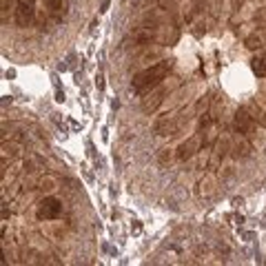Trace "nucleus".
Here are the masks:
<instances>
[{"instance_id": "4", "label": "nucleus", "mask_w": 266, "mask_h": 266, "mask_svg": "<svg viewBox=\"0 0 266 266\" xmlns=\"http://www.w3.org/2000/svg\"><path fill=\"white\" fill-rule=\"evenodd\" d=\"M156 40V33L151 31L149 27H138L133 29L131 33H129V38L124 42H127V47H144V45H151V42Z\"/></svg>"}, {"instance_id": "13", "label": "nucleus", "mask_w": 266, "mask_h": 266, "mask_svg": "<svg viewBox=\"0 0 266 266\" xmlns=\"http://www.w3.org/2000/svg\"><path fill=\"white\" fill-rule=\"evenodd\" d=\"M246 109H248V113L253 115V120H255L260 127L266 129V106L264 105H251V106H246Z\"/></svg>"}, {"instance_id": "1", "label": "nucleus", "mask_w": 266, "mask_h": 266, "mask_svg": "<svg viewBox=\"0 0 266 266\" xmlns=\"http://www.w3.org/2000/svg\"><path fill=\"white\" fill-rule=\"evenodd\" d=\"M171 67H173V64H171L169 60H160V62L147 67L144 71L135 74V76H133V80H131L133 93H140V96H142V93H149L153 87H158V84H160L162 80L169 76Z\"/></svg>"}, {"instance_id": "28", "label": "nucleus", "mask_w": 266, "mask_h": 266, "mask_svg": "<svg viewBox=\"0 0 266 266\" xmlns=\"http://www.w3.org/2000/svg\"><path fill=\"white\" fill-rule=\"evenodd\" d=\"M264 153H266V151H264Z\"/></svg>"}, {"instance_id": "16", "label": "nucleus", "mask_w": 266, "mask_h": 266, "mask_svg": "<svg viewBox=\"0 0 266 266\" xmlns=\"http://www.w3.org/2000/svg\"><path fill=\"white\" fill-rule=\"evenodd\" d=\"M158 58H162V49H153V51H147V53L142 55V62H151V60H158Z\"/></svg>"}, {"instance_id": "10", "label": "nucleus", "mask_w": 266, "mask_h": 266, "mask_svg": "<svg viewBox=\"0 0 266 266\" xmlns=\"http://www.w3.org/2000/svg\"><path fill=\"white\" fill-rule=\"evenodd\" d=\"M47 7L55 20H64L69 14V0H47Z\"/></svg>"}, {"instance_id": "17", "label": "nucleus", "mask_w": 266, "mask_h": 266, "mask_svg": "<svg viewBox=\"0 0 266 266\" xmlns=\"http://www.w3.org/2000/svg\"><path fill=\"white\" fill-rule=\"evenodd\" d=\"M253 20H255V25H257V27H266V7H264V9H260V11H257V14H255V18H253Z\"/></svg>"}, {"instance_id": "6", "label": "nucleus", "mask_w": 266, "mask_h": 266, "mask_svg": "<svg viewBox=\"0 0 266 266\" xmlns=\"http://www.w3.org/2000/svg\"><path fill=\"white\" fill-rule=\"evenodd\" d=\"M14 18H16V25H18V27H27V25H31V20H33V5H31V0H18Z\"/></svg>"}, {"instance_id": "19", "label": "nucleus", "mask_w": 266, "mask_h": 266, "mask_svg": "<svg viewBox=\"0 0 266 266\" xmlns=\"http://www.w3.org/2000/svg\"><path fill=\"white\" fill-rule=\"evenodd\" d=\"M96 87H98V91H105V74H102V71H98L96 74Z\"/></svg>"}, {"instance_id": "2", "label": "nucleus", "mask_w": 266, "mask_h": 266, "mask_svg": "<svg viewBox=\"0 0 266 266\" xmlns=\"http://www.w3.org/2000/svg\"><path fill=\"white\" fill-rule=\"evenodd\" d=\"M233 127L238 133H244L246 138H255L257 135V122L253 120V115L248 113L246 106H242V109L235 111V118H233Z\"/></svg>"}, {"instance_id": "8", "label": "nucleus", "mask_w": 266, "mask_h": 266, "mask_svg": "<svg viewBox=\"0 0 266 266\" xmlns=\"http://www.w3.org/2000/svg\"><path fill=\"white\" fill-rule=\"evenodd\" d=\"M231 151H233V158H239V160H244V158L251 156L253 144L248 142V138L244 135V133H238V138H235V142H233V147H231Z\"/></svg>"}, {"instance_id": "11", "label": "nucleus", "mask_w": 266, "mask_h": 266, "mask_svg": "<svg viewBox=\"0 0 266 266\" xmlns=\"http://www.w3.org/2000/svg\"><path fill=\"white\" fill-rule=\"evenodd\" d=\"M231 151V142H229V138H220L217 140V144H215V153H213V160H211V164L215 166V164H220L222 160H224V156Z\"/></svg>"}, {"instance_id": "20", "label": "nucleus", "mask_w": 266, "mask_h": 266, "mask_svg": "<svg viewBox=\"0 0 266 266\" xmlns=\"http://www.w3.org/2000/svg\"><path fill=\"white\" fill-rule=\"evenodd\" d=\"M131 233H133V235H140V233H142V222L133 220V224H131Z\"/></svg>"}, {"instance_id": "12", "label": "nucleus", "mask_w": 266, "mask_h": 266, "mask_svg": "<svg viewBox=\"0 0 266 266\" xmlns=\"http://www.w3.org/2000/svg\"><path fill=\"white\" fill-rule=\"evenodd\" d=\"M251 69L257 78H266V53H257L251 60Z\"/></svg>"}, {"instance_id": "22", "label": "nucleus", "mask_w": 266, "mask_h": 266, "mask_svg": "<svg viewBox=\"0 0 266 266\" xmlns=\"http://www.w3.org/2000/svg\"><path fill=\"white\" fill-rule=\"evenodd\" d=\"M55 102H64V91H62V89H55Z\"/></svg>"}, {"instance_id": "15", "label": "nucleus", "mask_w": 266, "mask_h": 266, "mask_svg": "<svg viewBox=\"0 0 266 266\" xmlns=\"http://www.w3.org/2000/svg\"><path fill=\"white\" fill-rule=\"evenodd\" d=\"M197 193H200V195H213V193H215V186H213V180L211 178H204V180H200V182H197Z\"/></svg>"}, {"instance_id": "7", "label": "nucleus", "mask_w": 266, "mask_h": 266, "mask_svg": "<svg viewBox=\"0 0 266 266\" xmlns=\"http://www.w3.org/2000/svg\"><path fill=\"white\" fill-rule=\"evenodd\" d=\"M169 96V89L166 87H160V89H156L153 93H149L147 98L142 100V111L144 113H153V111L158 109V106L164 102V98Z\"/></svg>"}, {"instance_id": "9", "label": "nucleus", "mask_w": 266, "mask_h": 266, "mask_svg": "<svg viewBox=\"0 0 266 266\" xmlns=\"http://www.w3.org/2000/svg\"><path fill=\"white\" fill-rule=\"evenodd\" d=\"M197 149H200V138H188L186 142H182L178 147V160H182V162H186V160H191L193 156L197 153Z\"/></svg>"}, {"instance_id": "18", "label": "nucleus", "mask_w": 266, "mask_h": 266, "mask_svg": "<svg viewBox=\"0 0 266 266\" xmlns=\"http://www.w3.org/2000/svg\"><path fill=\"white\" fill-rule=\"evenodd\" d=\"M158 162H160V164H169L171 162V151L169 149H162L160 156H158Z\"/></svg>"}, {"instance_id": "5", "label": "nucleus", "mask_w": 266, "mask_h": 266, "mask_svg": "<svg viewBox=\"0 0 266 266\" xmlns=\"http://www.w3.org/2000/svg\"><path fill=\"white\" fill-rule=\"evenodd\" d=\"M184 118L175 120L173 115H164V118H160L156 124H153V131L158 133V135H171V133H175L180 127H182Z\"/></svg>"}, {"instance_id": "25", "label": "nucleus", "mask_w": 266, "mask_h": 266, "mask_svg": "<svg viewBox=\"0 0 266 266\" xmlns=\"http://www.w3.org/2000/svg\"><path fill=\"white\" fill-rule=\"evenodd\" d=\"M242 238L246 239V242H251V239H253V233H248V231H246V233H242Z\"/></svg>"}, {"instance_id": "3", "label": "nucleus", "mask_w": 266, "mask_h": 266, "mask_svg": "<svg viewBox=\"0 0 266 266\" xmlns=\"http://www.w3.org/2000/svg\"><path fill=\"white\" fill-rule=\"evenodd\" d=\"M60 213H62V202L58 197H45V200H40V204L36 209L38 220H58Z\"/></svg>"}, {"instance_id": "21", "label": "nucleus", "mask_w": 266, "mask_h": 266, "mask_svg": "<svg viewBox=\"0 0 266 266\" xmlns=\"http://www.w3.org/2000/svg\"><path fill=\"white\" fill-rule=\"evenodd\" d=\"M209 105V98H200V102H197V113H202V109H207Z\"/></svg>"}, {"instance_id": "26", "label": "nucleus", "mask_w": 266, "mask_h": 266, "mask_svg": "<svg viewBox=\"0 0 266 266\" xmlns=\"http://www.w3.org/2000/svg\"><path fill=\"white\" fill-rule=\"evenodd\" d=\"M262 105H264V106H266V98H262Z\"/></svg>"}, {"instance_id": "23", "label": "nucleus", "mask_w": 266, "mask_h": 266, "mask_svg": "<svg viewBox=\"0 0 266 266\" xmlns=\"http://www.w3.org/2000/svg\"><path fill=\"white\" fill-rule=\"evenodd\" d=\"M109 5H111V0H102V5H100V14H106V11H109Z\"/></svg>"}, {"instance_id": "27", "label": "nucleus", "mask_w": 266, "mask_h": 266, "mask_svg": "<svg viewBox=\"0 0 266 266\" xmlns=\"http://www.w3.org/2000/svg\"><path fill=\"white\" fill-rule=\"evenodd\" d=\"M264 89H266V84H264Z\"/></svg>"}, {"instance_id": "24", "label": "nucleus", "mask_w": 266, "mask_h": 266, "mask_svg": "<svg viewBox=\"0 0 266 266\" xmlns=\"http://www.w3.org/2000/svg\"><path fill=\"white\" fill-rule=\"evenodd\" d=\"M5 76H7V78H16V69H7Z\"/></svg>"}, {"instance_id": "14", "label": "nucleus", "mask_w": 266, "mask_h": 266, "mask_svg": "<svg viewBox=\"0 0 266 266\" xmlns=\"http://www.w3.org/2000/svg\"><path fill=\"white\" fill-rule=\"evenodd\" d=\"M262 45H264V38L257 36V33H251V36L244 38V47H246L248 51H257V49H262Z\"/></svg>"}]
</instances>
